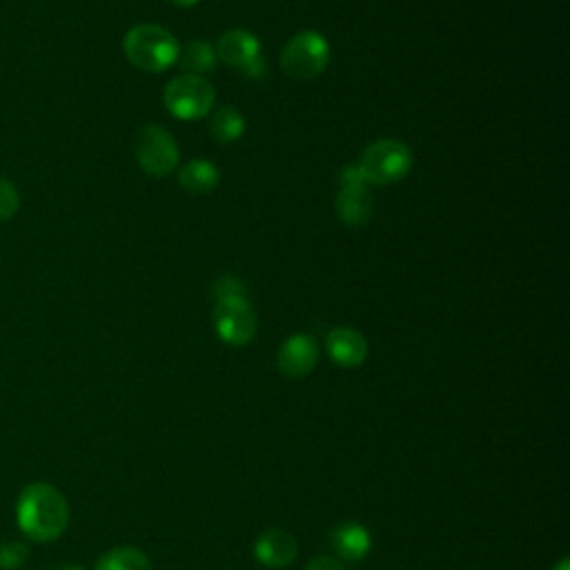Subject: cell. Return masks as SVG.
<instances>
[{
	"instance_id": "1",
	"label": "cell",
	"mask_w": 570,
	"mask_h": 570,
	"mask_svg": "<svg viewBox=\"0 0 570 570\" xmlns=\"http://www.w3.org/2000/svg\"><path fill=\"white\" fill-rule=\"evenodd\" d=\"M16 519L21 530L34 541L58 539L69 522V506L60 491L45 481L30 483L19 498Z\"/></svg>"
},
{
	"instance_id": "2",
	"label": "cell",
	"mask_w": 570,
	"mask_h": 570,
	"mask_svg": "<svg viewBox=\"0 0 570 570\" xmlns=\"http://www.w3.org/2000/svg\"><path fill=\"white\" fill-rule=\"evenodd\" d=\"M127 60L145 71H166L179 58L177 38L158 25H136L123 38Z\"/></svg>"
},
{
	"instance_id": "3",
	"label": "cell",
	"mask_w": 570,
	"mask_h": 570,
	"mask_svg": "<svg viewBox=\"0 0 570 570\" xmlns=\"http://www.w3.org/2000/svg\"><path fill=\"white\" fill-rule=\"evenodd\" d=\"M357 168L368 186H390L411 175L413 149L401 141L381 138L364 149Z\"/></svg>"
},
{
	"instance_id": "4",
	"label": "cell",
	"mask_w": 570,
	"mask_h": 570,
	"mask_svg": "<svg viewBox=\"0 0 570 570\" xmlns=\"http://www.w3.org/2000/svg\"><path fill=\"white\" fill-rule=\"evenodd\" d=\"M331 63V45L318 32H299L281 52V69L292 80H314Z\"/></svg>"
},
{
	"instance_id": "5",
	"label": "cell",
	"mask_w": 570,
	"mask_h": 570,
	"mask_svg": "<svg viewBox=\"0 0 570 570\" xmlns=\"http://www.w3.org/2000/svg\"><path fill=\"white\" fill-rule=\"evenodd\" d=\"M216 92L205 78L194 74H183L172 78L166 92H163V103L168 112L179 121H199L208 116L214 108Z\"/></svg>"
},
{
	"instance_id": "6",
	"label": "cell",
	"mask_w": 570,
	"mask_h": 570,
	"mask_svg": "<svg viewBox=\"0 0 570 570\" xmlns=\"http://www.w3.org/2000/svg\"><path fill=\"white\" fill-rule=\"evenodd\" d=\"M134 156L138 168L149 177H168L179 166V145L168 130L160 125H145L134 141Z\"/></svg>"
},
{
	"instance_id": "7",
	"label": "cell",
	"mask_w": 570,
	"mask_h": 570,
	"mask_svg": "<svg viewBox=\"0 0 570 570\" xmlns=\"http://www.w3.org/2000/svg\"><path fill=\"white\" fill-rule=\"evenodd\" d=\"M212 321L219 339L234 348L248 346L257 335V316L248 297L216 301Z\"/></svg>"
},
{
	"instance_id": "8",
	"label": "cell",
	"mask_w": 570,
	"mask_h": 570,
	"mask_svg": "<svg viewBox=\"0 0 570 570\" xmlns=\"http://www.w3.org/2000/svg\"><path fill=\"white\" fill-rule=\"evenodd\" d=\"M318 361V344L310 335H292L283 342L277 355V366L283 377L303 379Z\"/></svg>"
},
{
	"instance_id": "9",
	"label": "cell",
	"mask_w": 570,
	"mask_h": 570,
	"mask_svg": "<svg viewBox=\"0 0 570 570\" xmlns=\"http://www.w3.org/2000/svg\"><path fill=\"white\" fill-rule=\"evenodd\" d=\"M297 552H299L297 539L281 528L266 530L255 544V557L259 559L261 566L272 570L290 566L297 559Z\"/></svg>"
},
{
	"instance_id": "10",
	"label": "cell",
	"mask_w": 570,
	"mask_h": 570,
	"mask_svg": "<svg viewBox=\"0 0 570 570\" xmlns=\"http://www.w3.org/2000/svg\"><path fill=\"white\" fill-rule=\"evenodd\" d=\"M216 58L223 60L230 67L243 69L248 63L261 56L259 38L246 30H232L225 32L216 43Z\"/></svg>"
},
{
	"instance_id": "11",
	"label": "cell",
	"mask_w": 570,
	"mask_h": 570,
	"mask_svg": "<svg viewBox=\"0 0 570 570\" xmlns=\"http://www.w3.org/2000/svg\"><path fill=\"white\" fill-rule=\"evenodd\" d=\"M325 350L342 368H357L368 357V342L355 328H335L325 339Z\"/></svg>"
},
{
	"instance_id": "12",
	"label": "cell",
	"mask_w": 570,
	"mask_h": 570,
	"mask_svg": "<svg viewBox=\"0 0 570 570\" xmlns=\"http://www.w3.org/2000/svg\"><path fill=\"white\" fill-rule=\"evenodd\" d=\"M331 544L335 552L346 561H361L372 548V537L366 526L357 522H342L331 533Z\"/></svg>"
},
{
	"instance_id": "13",
	"label": "cell",
	"mask_w": 570,
	"mask_h": 570,
	"mask_svg": "<svg viewBox=\"0 0 570 570\" xmlns=\"http://www.w3.org/2000/svg\"><path fill=\"white\" fill-rule=\"evenodd\" d=\"M337 216L348 227H361L372 216V197L368 186L364 188H339Z\"/></svg>"
},
{
	"instance_id": "14",
	"label": "cell",
	"mask_w": 570,
	"mask_h": 570,
	"mask_svg": "<svg viewBox=\"0 0 570 570\" xmlns=\"http://www.w3.org/2000/svg\"><path fill=\"white\" fill-rule=\"evenodd\" d=\"M219 168L205 158L190 160L179 170V183L190 194H210L219 186Z\"/></svg>"
},
{
	"instance_id": "15",
	"label": "cell",
	"mask_w": 570,
	"mask_h": 570,
	"mask_svg": "<svg viewBox=\"0 0 570 570\" xmlns=\"http://www.w3.org/2000/svg\"><path fill=\"white\" fill-rule=\"evenodd\" d=\"M179 65L194 74V76H201V74H208L216 67V49L212 47V43L208 41H190L183 49H179Z\"/></svg>"
},
{
	"instance_id": "16",
	"label": "cell",
	"mask_w": 570,
	"mask_h": 570,
	"mask_svg": "<svg viewBox=\"0 0 570 570\" xmlns=\"http://www.w3.org/2000/svg\"><path fill=\"white\" fill-rule=\"evenodd\" d=\"M246 132V119L236 108H219L210 119V134L219 143H234Z\"/></svg>"
},
{
	"instance_id": "17",
	"label": "cell",
	"mask_w": 570,
	"mask_h": 570,
	"mask_svg": "<svg viewBox=\"0 0 570 570\" xmlns=\"http://www.w3.org/2000/svg\"><path fill=\"white\" fill-rule=\"evenodd\" d=\"M94 570H152L149 559L143 550L132 546H121L108 550L99 561Z\"/></svg>"
},
{
	"instance_id": "18",
	"label": "cell",
	"mask_w": 570,
	"mask_h": 570,
	"mask_svg": "<svg viewBox=\"0 0 570 570\" xmlns=\"http://www.w3.org/2000/svg\"><path fill=\"white\" fill-rule=\"evenodd\" d=\"M19 208H21V194L16 186L10 179L0 177V221H10L12 216H16Z\"/></svg>"
},
{
	"instance_id": "19",
	"label": "cell",
	"mask_w": 570,
	"mask_h": 570,
	"mask_svg": "<svg viewBox=\"0 0 570 570\" xmlns=\"http://www.w3.org/2000/svg\"><path fill=\"white\" fill-rule=\"evenodd\" d=\"M27 548L21 541H5L0 544V568L3 570H16L25 563Z\"/></svg>"
},
{
	"instance_id": "20",
	"label": "cell",
	"mask_w": 570,
	"mask_h": 570,
	"mask_svg": "<svg viewBox=\"0 0 570 570\" xmlns=\"http://www.w3.org/2000/svg\"><path fill=\"white\" fill-rule=\"evenodd\" d=\"M212 294L216 301H223V299H234V297H248L246 292V286H243L236 277H221L214 288H212Z\"/></svg>"
},
{
	"instance_id": "21",
	"label": "cell",
	"mask_w": 570,
	"mask_h": 570,
	"mask_svg": "<svg viewBox=\"0 0 570 570\" xmlns=\"http://www.w3.org/2000/svg\"><path fill=\"white\" fill-rule=\"evenodd\" d=\"M368 186L357 166H346L339 175V188H364Z\"/></svg>"
},
{
	"instance_id": "22",
	"label": "cell",
	"mask_w": 570,
	"mask_h": 570,
	"mask_svg": "<svg viewBox=\"0 0 570 570\" xmlns=\"http://www.w3.org/2000/svg\"><path fill=\"white\" fill-rule=\"evenodd\" d=\"M305 570H346L344 563L331 555H316L310 559Z\"/></svg>"
},
{
	"instance_id": "23",
	"label": "cell",
	"mask_w": 570,
	"mask_h": 570,
	"mask_svg": "<svg viewBox=\"0 0 570 570\" xmlns=\"http://www.w3.org/2000/svg\"><path fill=\"white\" fill-rule=\"evenodd\" d=\"M243 76L250 78V80H259L264 74H266V65H264V58H255L253 63H248L243 69H238Z\"/></svg>"
},
{
	"instance_id": "24",
	"label": "cell",
	"mask_w": 570,
	"mask_h": 570,
	"mask_svg": "<svg viewBox=\"0 0 570 570\" xmlns=\"http://www.w3.org/2000/svg\"><path fill=\"white\" fill-rule=\"evenodd\" d=\"M170 5H175V8H183V10H188V8H194L197 3H201V0H168Z\"/></svg>"
},
{
	"instance_id": "25",
	"label": "cell",
	"mask_w": 570,
	"mask_h": 570,
	"mask_svg": "<svg viewBox=\"0 0 570 570\" xmlns=\"http://www.w3.org/2000/svg\"><path fill=\"white\" fill-rule=\"evenodd\" d=\"M54 570H83V568L74 566V563H65V566H58V568H54Z\"/></svg>"
},
{
	"instance_id": "26",
	"label": "cell",
	"mask_w": 570,
	"mask_h": 570,
	"mask_svg": "<svg viewBox=\"0 0 570 570\" xmlns=\"http://www.w3.org/2000/svg\"><path fill=\"white\" fill-rule=\"evenodd\" d=\"M570 568V563H568V559H561L552 570H568Z\"/></svg>"
}]
</instances>
